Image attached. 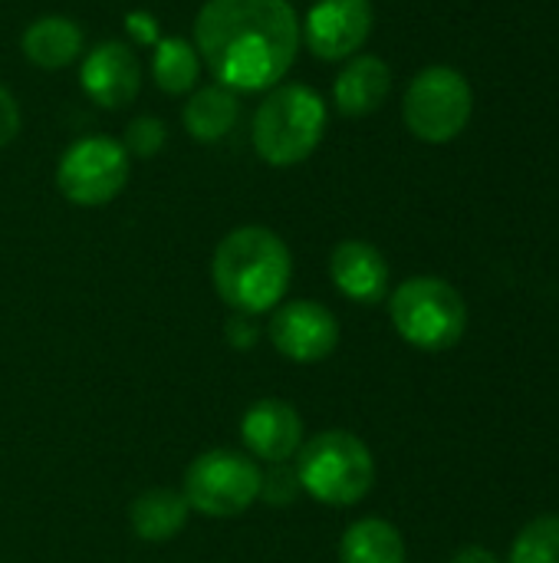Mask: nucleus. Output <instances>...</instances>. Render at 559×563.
<instances>
[{"instance_id": "1", "label": "nucleus", "mask_w": 559, "mask_h": 563, "mask_svg": "<svg viewBox=\"0 0 559 563\" xmlns=\"http://www.w3.org/2000/svg\"><path fill=\"white\" fill-rule=\"evenodd\" d=\"M194 49L231 92H267L283 82L300 49L290 0H208L194 16Z\"/></svg>"}, {"instance_id": "2", "label": "nucleus", "mask_w": 559, "mask_h": 563, "mask_svg": "<svg viewBox=\"0 0 559 563\" xmlns=\"http://www.w3.org/2000/svg\"><path fill=\"white\" fill-rule=\"evenodd\" d=\"M293 257L287 241L264 228L244 224L221 238L211 257V284L217 297L244 317H260L287 300Z\"/></svg>"}, {"instance_id": "3", "label": "nucleus", "mask_w": 559, "mask_h": 563, "mask_svg": "<svg viewBox=\"0 0 559 563\" xmlns=\"http://www.w3.org/2000/svg\"><path fill=\"white\" fill-rule=\"evenodd\" d=\"M323 132H326L323 96L303 82H280L257 106L250 142L267 165L290 168L306 162L320 148Z\"/></svg>"}, {"instance_id": "4", "label": "nucleus", "mask_w": 559, "mask_h": 563, "mask_svg": "<svg viewBox=\"0 0 559 563\" xmlns=\"http://www.w3.org/2000/svg\"><path fill=\"white\" fill-rule=\"evenodd\" d=\"M293 472L300 492L329 508H353L376 485L369 445L346 429H326L306 439L293 459Z\"/></svg>"}, {"instance_id": "5", "label": "nucleus", "mask_w": 559, "mask_h": 563, "mask_svg": "<svg viewBox=\"0 0 559 563\" xmlns=\"http://www.w3.org/2000/svg\"><path fill=\"white\" fill-rule=\"evenodd\" d=\"M395 333L425 353H441L461 343L468 330V303L441 277H409L389 294Z\"/></svg>"}, {"instance_id": "6", "label": "nucleus", "mask_w": 559, "mask_h": 563, "mask_svg": "<svg viewBox=\"0 0 559 563\" xmlns=\"http://www.w3.org/2000/svg\"><path fill=\"white\" fill-rule=\"evenodd\" d=\"M260 485L264 468L247 452L211 449L185 468L181 495L201 518H237L260 501Z\"/></svg>"}, {"instance_id": "7", "label": "nucleus", "mask_w": 559, "mask_h": 563, "mask_svg": "<svg viewBox=\"0 0 559 563\" xmlns=\"http://www.w3.org/2000/svg\"><path fill=\"white\" fill-rule=\"evenodd\" d=\"M474 112V89L455 66H425L405 89L402 119L405 129L428 142L445 145L458 139Z\"/></svg>"}, {"instance_id": "8", "label": "nucleus", "mask_w": 559, "mask_h": 563, "mask_svg": "<svg viewBox=\"0 0 559 563\" xmlns=\"http://www.w3.org/2000/svg\"><path fill=\"white\" fill-rule=\"evenodd\" d=\"M128 172L132 155L119 139L86 135L63 152L56 165V188L69 205L102 208L122 195V188L128 185Z\"/></svg>"}, {"instance_id": "9", "label": "nucleus", "mask_w": 559, "mask_h": 563, "mask_svg": "<svg viewBox=\"0 0 559 563\" xmlns=\"http://www.w3.org/2000/svg\"><path fill=\"white\" fill-rule=\"evenodd\" d=\"M267 336L273 350L300 366L323 363L339 346V320L316 300H287L273 310Z\"/></svg>"}, {"instance_id": "10", "label": "nucleus", "mask_w": 559, "mask_h": 563, "mask_svg": "<svg viewBox=\"0 0 559 563\" xmlns=\"http://www.w3.org/2000/svg\"><path fill=\"white\" fill-rule=\"evenodd\" d=\"M372 23V0H316L300 23V36L316 59L339 63L366 46Z\"/></svg>"}, {"instance_id": "11", "label": "nucleus", "mask_w": 559, "mask_h": 563, "mask_svg": "<svg viewBox=\"0 0 559 563\" xmlns=\"http://www.w3.org/2000/svg\"><path fill=\"white\" fill-rule=\"evenodd\" d=\"M241 442L254 462L290 465L306 442L303 416L287 399H257L241 416Z\"/></svg>"}, {"instance_id": "12", "label": "nucleus", "mask_w": 559, "mask_h": 563, "mask_svg": "<svg viewBox=\"0 0 559 563\" xmlns=\"http://www.w3.org/2000/svg\"><path fill=\"white\" fill-rule=\"evenodd\" d=\"M82 92L102 109H125L142 89V66L128 43L102 40L82 56L79 69Z\"/></svg>"}, {"instance_id": "13", "label": "nucleus", "mask_w": 559, "mask_h": 563, "mask_svg": "<svg viewBox=\"0 0 559 563\" xmlns=\"http://www.w3.org/2000/svg\"><path fill=\"white\" fill-rule=\"evenodd\" d=\"M333 287L362 307H372L389 297V261L369 241H339L329 254Z\"/></svg>"}, {"instance_id": "14", "label": "nucleus", "mask_w": 559, "mask_h": 563, "mask_svg": "<svg viewBox=\"0 0 559 563\" xmlns=\"http://www.w3.org/2000/svg\"><path fill=\"white\" fill-rule=\"evenodd\" d=\"M389 92H392V69L385 59H379L372 53L349 56V63L343 66V73L333 82V102L349 119H362V115L382 109Z\"/></svg>"}, {"instance_id": "15", "label": "nucleus", "mask_w": 559, "mask_h": 563, "mask_svg": "<svg viewBox=\"0 0 559 563\" xmlns=\"http://www.w3.org/2000/svg\"><path fill=\"white\" fill-rule=\"evenodd\" d=\"M188 501L175 488H148L128 505V528L145 544H168L188 525Z\"/></svg>"}, {"instance_id": "16", "label": "nucleus", "mask_w": 559, "mask_h": 563, "mask_svg": "<svg viewBox=\"0 0 559 563\" xmlns=\"http://www.w3.org/2000/svg\"><path fill=\"white\" fill-rule=\"evenodd\" d=\"M23 56L40 69H63L82 53V30L76 20L49 13L33 20L20 36Z\"/></svg>"}, {"instance_id": "17", "label": "nucleus", "mask_w": 559, "mask_h": 563, "mask_svg": "<svg viewBox=\"0 0 559 563\" xmlns=\"http://www.w3.org/2000/svg\"><path fill=\"white\" fill-rule=\"evenodd\" d=\"M339 563H405V538L385 518H359L339 538Z\"/></svg>"}, {"instance_id": "18", "label": "nucleus", "mask_w": 559, "mask_h": 563, "mask_svg": "<svg viewBox=\"0 0 559 563\" xmlns=\"http://www.w3.org/2000/svg\"><path fill=\"white\" fill-rule=\"evenodd\" d=\"M237 115H241L237 92H231V89L214 82V86L198 89L185 102L181 122H185L191 139H198V142H221L237 125Z\"/></svg>"}, {"instance_id": "19", "label": "nucleus", "mask_w": 559, "mask_h": 563, "mask_svg": "<svg viewBox=\"0 0 559 563\" xmlns=\"http://www.w3.org/2000/svg\"><path fill=\"white\" fill-rule=\"evenodd\" d=\"M201 76V56L194 43L185 36H161L152 46V79L168 96H185L198 86Z\"/></svg>"}, {"instance_id": "20", "label": "nucleus", "mask_w": 559, "mask_h": 563, "mask_svg": "<svg viewBox=\"0 0 559 563\" xmlns=\"http://www.w3.org/2000/svg\"><path fill=\"white\" fill-rule=\"evenodd\" d=\"M507 563H559V515H540L521 528Z\"/></svg>"}, {"instance_id": "21", "label": "nucleus", "mask_w": 559, "mask_h": 563, "mask_svg": "<svg viewBox=\"0 0 559 563\" xmlns=\"http://www.w3.org/2000/svg\"><path fill=\"white\" fill-rule=\"evenodd\" d=\"M165 139H168V132H165V122H161V119H155V115H138V119L128 122L122 145H125V152L135 155V158H152V155L161 152Z\"/></svg>"}, {"instance_id": "22", "label": "nucleus", "mask_w": 559, "mask_h": 563, "mask_svg": "<svg viewBox=\"0 0 559 563\" xmlns=\"http://www.w3.org/2000/svg\"><path fill=\"white\" fill-rule=\"evenodd\" d=\"M300 495V482L297 472L290 465H270L264 472V485H260V498L273 508L293 505V498Z\"/></svg>"}, {"instance_id": "23", "label": "nucleus", "mask_w": 559, "mask_h": 563, "mask_svg": "<svg viewBox=\"0 0 559 563\" xmlns=\"http://www.w3.org/2000/svg\"><path fill=\"white\" fill-rule=\"evenodd\" d=\"M257 340H260V327L254 323V317L234 313V317L227 320V343H231L234 350L247 353V350L257 346Z\"/></svg>"}, {"instance_id": "24", "label": "nucleus", "mask_w": 559, "mask_h": 563, "mask_svg": "<svg viewBox=\"0 0 559 563\" xmlns=\"http://www.w3.org/2000/svg\"><path fill=\"white\" fill-rule=\"evenodd\" d=\"M20 132V106L7 86H0V148L10 145Z\"/></svg>"}, {"instance_id": "25", "label": "nucleus", "mask_w": 559, "mask_h": 563, "mask_svg": "<svg viewBox=\"0 0 559 563\" xmlns=\"http://www.w3.org/2000/svg\"><path fill=\"white\" fill-rule=\"evenodd\" d=\"M125 30H128V36H132L135 43H142V46H155V43L161 40L155 16H152V13H145V10L128 13V16H125Z\"/></svg>"}, {"instance_id": "26", "label": "nucleus", "mask_w": 559, "mask_h": 563, "mask_svg": "<svg viewBox=\"0 0 559 563\" xmlns=\"http://www.w3.org/2000/svg\"><path fill=\"white\" fill-rule=\"evenodd\" d=\"M451 563H501L497 561V554L494 551H488V548H481V544H468V548H461Z\"/></svg>"}]
</instances>
